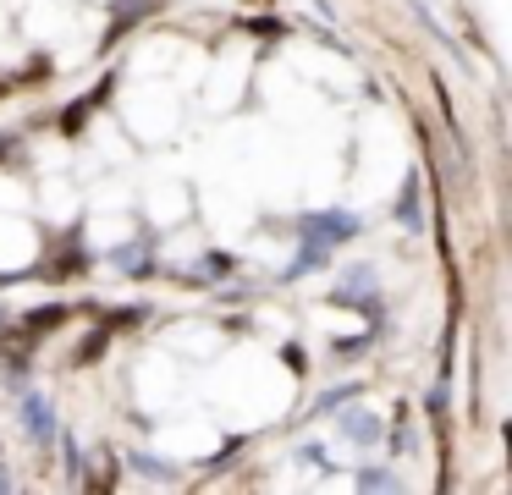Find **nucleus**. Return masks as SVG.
Instances as JSON below:
<instances>
[{"mask_svg": "<svg viewBox=\"0 0 512 495\" xmlns=\"http://www.w3.org/2000/svg\"><path fill=\"white\" fill-rule=\"evenodd\" d=\"M133 468L144 473V479H160V484H171V479H177V473H171L166 462H155V457H133Z\"/></svg>", "mask_w": 512, "mask_h": 495, "instance_id": "obj_5", "label": "nucleus"}, {"mask_svg": "<svg viewBox=\"0 0 512 495\" xmlns=\"http://www.w3.org/2000/svg\"><path fill=\"white\" fill-rule=\"evenodd\" d=\"M298 231H303V242H320V248H331V242L358 237V215H353V209H320V215H303Z\"/></svg>", "mask_w": 512, "mask_h": 495, "instance_id": "obj_1", "label": "nucleus"}, {"mask_svg": "<svg viewBox=\"0 0 512 495\" xmlns=\"http://www.w3.org/2000/svg\"><path fill=\"white\" fill-rule=\"evenodd\" d=\"M358 484H364V490H391L397 479H391L386 468H364V473H358Z\"/></svg>", "mask_w": 512, "mask_h": 495, "instance_id": "obj_6", "label": "nucleus"}, {"mask_svg": "<svg viewBox=\"0 0 512 495\" xmlns=\"http://www.w3.org/2000/svg\"><path fill=\"white\" fill-rule=\"evenodd\" d=\"M369 281H375V275L369 270H353L347 275V286H336V303H358V308H369V314H375V297H369Z\"/></svg>", "mask_w": 512, "mask_h": 495, "instance_id": "obj_3", "label": "nucleus"}, {"mask_svg": "<svg viewBox=\"0 0 512 495\" xmlns=\"http://www.w3.org/2000/svg\"><path fill=\"white\" fill-rule=\"evenodd\" d=\"M342 435H347V440H358V446H375V440H380V418H369V413H347V418H342Z\"/></svg>", "mask_w": 512, "mask_h": 495, "instance_id": "obj_4", "label": "nucleus"}, {"mask_svg": "<svg viewBox=\"0 0 512 495\" xmlns=\"http://www.w3.org/2000/svg\"><path fill=\"white\" fill-rule=\"evenodd\" d=\"M23 429L39 440V446H50V440H56V407H50V396H39V391L23 396Z\"/></svg>", "mask_w": 512, "mask_h": 495, "instance_id": "obj_2", "label": "nucleus"}, {"mask_svg": "<svg viewBox=\"0 0 512 495\" xmlns=\"http://www.w3.org/2000/svg\"><path fill=\"white\" fill-rule=\"evenodd\" d=\"M0 325H6V314H0Z\"/></svg>", "mask_w": 512, "mask_h": 495, "instance_id": "obj_8", "label": "nucleus"}, {"mask_svg": "<svg viewBox=\"0 0 512 495\" xmlns=\"http://www.w3.org/2000/svg\"><path fill=\"white\" fill-rule=\"evenodd\" d=\"M0 490H12V479H6V468H0Z\"/></svg>", "mask_w": 512, "mask_h": 495, "instance_id": "obj_7", "label": "nucleus"}]
</instances>
